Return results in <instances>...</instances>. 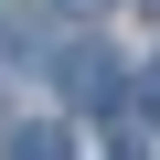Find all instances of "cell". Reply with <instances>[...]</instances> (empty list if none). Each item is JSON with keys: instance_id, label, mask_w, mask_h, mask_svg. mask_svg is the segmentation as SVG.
<instances>
[{"instance_id": "cell-1", "label": "cell", "mask_w": 160, "mask_h": 160, "mask_svg": "<svg viewBox=\"0 0 160 160\" xmlns=\"http://www.w3.org/2000/svg\"><path fill=\"white\" fill-rule=\"evenodd\" d=\"M107 86H118L107 53H96V43H75V53H64V96H75V107H107Z\"/></svg>"}, {"instance_id": "cell-2", "label": "cell", "mask_w": 160, "mask_h": 160, "mask_svg": "<svg viewBox=\"0 0 160 160\" xmlns=\"http://www.w3.org/2000/svg\"><path fill=\"white\" fill-rule=\"evenodd\" d=\"M0 160H64V128L32 118V128H11V149H0Z\"/></svg>"}, {"instance_id": "cell-3", "label": "cell", "mask_w": 160, "mask_h": 160, "mask_svg": "<svg viewBox=\"0 0 160 160\" xmlns=\"http://www.w3.org/2000/svg\"><path fill=\"white\" fill-rule=\"evenodd\" d=\"M139 96H149V107H160V64H149V75H139Z\"/></svg>"}, {"instance_id": "cell-4", "label": "cell", "mask_w": 160, "mask_h": 160, "mask_svg": "<svg viewBox=\"0 0 160 160\" xmlns=\"http://www.w3.org/2000/svg\"><path fill=\"white\" fill-rule=\"evenodd\" d=\"M64 11H107V0H64Z\"/></svg>"}, {"instance_id": "cell-5", "label": "cell", "mask_w": 160, "mask_h": 160, "mask_svg": "<svg viewBox=\"0 0 160 160\" xmlns=\"http://www.w3.org/2000/svg\"><path fill=\"white\" fill-rule=\"evenodd\" d=\"M139 11H160V0H139Z\"/></svg>"}]
</instances>
